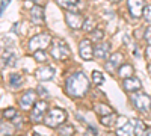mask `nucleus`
I'll return each mask as SVG.
<instances>
[{
  "label": "nucleus",
  "mask_w": 151,
  "mask_h": 136,
  "mask_svg": "<svg viewBox=\"0 0 151 136\" xmlns=\"http://www.w3.org/2000/svg\"><path fill=\"white\" fill-rule=\"evenodd\" d=\"M65 91L70 97L83 98L89 91V79L85 73H74L65 82Z\"/></svg>",
  "instance_id": "1"
},
{
  "label": "nucleus",
  "mask_w": 151,
  "mask_h": 136,
  "mask_svg": "<svg viewBox=\"0 0 151 136\" xmlns=\"http://www.w3.org/2000/svg\"><path fill=\"white\" fill-rule=\"evenodd\" d=\"M67 119V112L64 109H52L50 112L44 117V124L50 129H58L62 126Z\"/></svg>",
  "instance_id": "2"
},
{
  "label": "nucleus",
  "mask_w": 151,
  "mask_h": 136,
  "mask_svg": "<svg viewBox=\"0 0 151 136\" xmlns=\"http://www.w3.org/2000/svg\"><path fill=\"white\" fill-rule=\"evenodd\" d=\"M50 55H52L56 60H65V59L70 58V47L62 40H53L52 48H50Z\"/></svg>",
  "instance_id": "3"
},
{
  "label": "nucleus",
  "mask_w": 151,
  "mask_h": 136,
  "mask_svg": "<svg viewBox=\"0 0 151 136\" xmlns=\"http://www.w3.org/2000/svg\"><path fill=\"white\" fill-rule=\"evenodd\" d=\"M132 103L133 106L142 114H147L151 109V98L144 92H132Z\"/></svg>",
  "instance_id": "4"
},
{
  "label": "nucleus",
  "mask_w": 151,
  "mask_h": 136,
  "mask_svg": "<svg viewBox=\"0 0 151 136\" xmlns=\"http://www.w3.org/2000/svg\"><path fill=\"white\" fill-rule=\"evenodd\" d=\"M52 36L48 33H40L35 35L33 38H30L29 41V50L30 52H36V50H45V48L52 44Z\"/></svg>",
  "instance_id": "5"
},
{
  "label": "nucleus",
  "mask_w": 151,
  "mask_h": 136,
  "mask_svg": "<svg viewBox=\"0 0 151 136\" xmlns=\"http://www.w3.org/2000/svg\"><path fill=\"white\" fill-rule=\"evenodd\" d=\"M48 104L47 101L44 100H40L36 101L32 107V112H30V121L35 122V124H38V122H42L44 121V117H45V110H47Z\"/></svg>",
  "instance_id": "6"
},
{
  "label": "nucleus",
  "mask_w": 151,
  "mask_h": 136,
  "mask_svg": "<svg viewBox=\"0 0 151 136\" xmlns=\"http://www.w3.org/2000/svg\"><path fill=\"white\" fill-rule=\"evenodd\" d=\"M36 98H38V95H36V92L33 89L26 91L20 97V107L23 110H30L33 107V104L36 103Z\"/></svg>",
  "instance_id": "7"
},
{
  "label": "nucleus",
  "mask_w": 151,
  "mask_h": 136,
  "mask_svg": "<svg viewBox=\"0 0 151 136\" xmlns=\"http://www.w3.org/2000/svg\"><path fill=\"white\" fill-rule=\"evenodd\" d=\"M65 21H67V24L71 27V29H82V26H83V21H85V18H83V15H80L79 12H67L65 14Z\"/></svg>",
  "instance_id": "8"
},
{
  "label": "nucleus",
  "mask_w": 151,
  "mask_h": 136,
  "mask_svg": "<svg viewBox=\"0 0 151 136\" xmlns=\"http://www.w3.org/2000/svg\"><path fill=\"white\" fill-rule=\"evenodd\" d=\"M127 6L133 18H139L144 14L145 0H127Z\"/></svg>",
  "instance_id": "9"
},
{
  "label": "nucleus",
  "mask_w": 151,
  "mask_h": 136,
  "mask_svg": "<svg viewBox=\"0 0 151 136\" xmlns=\"http://www.w3.org/2000/svg\"><path fill=\"white\" fill-rule=\"evenodd\" d=\"M79 53L85 60H91L94 58V47L91 40H82L79 42Z\"/></svg>",
  "instance_id": "10"
},
{
  "label": "nucleus",
  "mask_w": 151,
  "mask_h": 136,
  "mask_svg": "<svg viewBox=\"0 0 151 136\" xmlns=\"http://www.w3.org/2000/svg\"><path fill=\"white\" fill-rule=\"evenodd\" d=\"M30 21L36 26H42L44 24V8L41 5H35L30 9Z\"/></svg>",
  "instance_id": "11"
},
{
  "label": "nucleus",
  "mask_w": 151,
  "mask_h": 136,
  "mask_svg": "<svg viewBox=\"0 0 151 136\" xmlns=\"http://www.w3.org/2000/svg\"><path fill=\"white\" fill-rule=\"evenodd\" d=\"M122 86H124V89L127 92H136V91H139L142 88V82L137 79L136 76H132V77L124 79Z\"/></svg>",
  "instance_id": "12"
},
{
  "label": "nucleus",
  "mask_w": 151,
  "mask_h": 136,
  "mask_svg": "<svg viewBox=\"0 0 151 136\" xmlns=\"http://www.w3.org/2000/svg\"><path fill=\"white\" fill-rule=\"evenodd\" d=\"M110 53V42H100L94 47V56L98 59H106Z\"/></svg>",
  "instance_id": "13"
},
{
  "label": "nucleus",
  "mask_w": 151,
  "mask_h": 136,
  "mask_svg": "<svg viewBox=\"0 0 151 136\" xmlns=\"http://www.w3.org/2000/svg\"><path fill=\"white\" fill-rule=\"evenodd\" d=\"M121 62H122V55H121L119 52H116V53L110 55V58H109V60H107V64H106L104 67H106L107 71H115V68H119Z\"/></svg>",
  "instance_id": "14"
},
{
  "label": "nucleus",
  "mask_w": 151,
  "mask_h": 136,
  "mask_svg": "<svg viewBox=\"0 0 151 136\" xmlns=\"http://www.w3.org/2000/svg\"><path fill=\"white\" fill-rule=\"evenodd\" d=\"M35 76L38 80H50L53 77V68L52 67H42L36 71Z\"/></svg>",
  "instance_id": "15"
},
{
  "label": "nucleus",
  "mask_w": 151,
  "mask_h": 136,
  "mask_svg": "<svg viewBox=\"0 0 151 136\" xmlns=\"http://www.w3.org/2000/svg\"><path fill=\"white\" fill-rule=\"evenodd\" d=\"M133 73H134V70H133V65H130V64H121L119 68H118V76L122 80L127 79V77H132Z\"/></svg>",
  "instance_id": "16"
},
{
  "label": "nucleus",
  "mask_w": 151,
  "mask_h": 136,
  "mask_svg": "<svg viewBox=\"0 0 151 136\" xmlns=\"http://www.w3.org/2000/svg\"><path fill=\"white\" fill-rule=\"evenodd\" d=\"M118 135H124V136H130V135H134V121L130 119L129 122H125L124 126L118 127L116 130Z\"/></svg>",
  "instance_id": "17"
},
{
  "label": "nucleus",
  "mask_w": 151,
  "mask_h": 136,
  "mask_svg": "<svg viewBox=\"0 0 151 136\" xmlns=\"http://www.w3.org/2000/svg\"><path fill=\"white\" fill-rule=\"evenodd\" d=\"M94 110H95V114H97V115H100V117H104V115H109V114H112V112H113L110 106L103 104V103H97V104L94 106Z\"/></svg>",
  "instance_id": "18"
},
{
  "label": "nucleus",
  "mask_w": 151,
  "mask_h": 136,
  "mask_svg": "<svg viewBox=\"0 0 151 136\" xmlns=\"http://www.w3.org/2000/svg\"><path fill=\"white\" fill-rule=\"evenodd\" d=\"M118 121V117L115 115V114H109V115H104V117H100V122H101L103 126H106V127H110V126H113L115 122Z\"/></svg>",
  "instance_id": "19"
},
{
  "label": "nucleus",
  "mask_w": 151,
  "mask_h": 136,
  "mask_svg": "<svg viewBox=\"0 0 151 136\" xmlns=\"http://www.w3.org/2000/svg\"><path fill=\"white\" fill-rule=\"evenodd\" d=\"M9 83H11V86L12 88H20V86L23 85V76L21 74H18V73H14V74H11L9 76Z\"/></svg>",
  "instance_id": "20"
},
{
  "label": "nucleus",
  "mask_w": 151,
  "mask_h": 136,
  "mask_svg": "<svg viewBox=\"0 0 151 136\" xmlns=\"http://www.w3.org/2000/svg\"><path fill=\"white\" fill-rule=\"evenodd\" d=\"M95 27H97V23H95L94 18H91V17H89V18H85L83 26H82V29H83L85 32H89V33H91Z\"/></svg>",
  "instance_id": "21"
},
{
  "label": "nucleus",
  "mask_w": 151,
  "mask_h": 136,
  "mask_svg": "<svg viewBox=\"0 0 151 136\" xmlns=\"http://www.w3.org/2000/svg\"><path fill=\"white\" fill-rule=\"evenodd\" d=\"M133 121H134V135H137V136L145 135L147 133V127H145L144 122L141 119H133Z\"/></svg>",
  "instance_id": "22"
},
{
  "label": "nucleus",
  "mask_w": 151,
  "mask_h": 136,
  "mask_svg": "<svg viewBox=\"0 0 151 136\" xmlns=\"http://www.w3.org/2000/svg\"><path fill=\"white\" fill-rule=\"evenodd\" d=\"M56 3L60 8H65V9H73L76 5H79V0H56Z\"/></svg>",
  "instance_id": "23"
},
{
  "label": "nucleus",
  "mask_w": 151,
  "mask_h": 136,
  "mask_svg": "<svg viewBox=\"0 0 151 136\" xmlns=\"http://www.w3.org/2000/svg\"><path fill=\"white\" fill-rule=\"evenodd\" d=\"M58 132H59V135H73L74 133V127L73 126H68V124H62V126H59L58 127Z\"/></svg>",
  "instance_id": "24"
},
{
  "label": "nucleus",
  "mask_w": 151,
  "mask_h": 136,
  "mask_svg": "<svg viewBox=\"0 0 151 136\" xmlns=\"http://www.w3.org/2000/svg\"><path fill=\"white\" fill-rule=\"evenodd\" d=\"M103 36H104V33H103V30L101 29H94L92 32H91V41H101L103 40Z\"/></svg>",
  "instance_id": "25"
},
{
  "label": "nucleus",
  "mask_w": 151,
  "mask_h": 136,
  "mask_svg": "<svg viewBox=\"0 0 151 136\" xmlns=\"http://www.w3.org/2000/svg\"><path fill=\"white\" fill-rule=\"evenodd\" d=\"M3 118H6V119H14L18 114H17V110L14 109V107H9V109H5L3 110Z\"/></svg>",
  "instance_id": "26"
},
{
  "label": "nucleus",
  "mask_w": 151,
  "mask_h": 136,
  "mask_svg": "<svg viewBox=\"0 0 151 136\" xmlns=\"http://www.w3.org/2000/svg\"><path fill=\"white\" fill-rule=\"evenodd\" d=\"M33 58H35L36 62H45V60H47V55H45L44 50H36V52H33Z\"/></svg>",
  "instance_id": "27"
},
{
  "label": "nucleus",
  "mask_w": 151,
  "mask_h": 136,
  "mask_svg": "<svg viewBox=\"0 0 151 136\" xmlns=\"http://www.w3.org/2000/svg\"><path fill=\"white\" fill-rule=\"evenodd\" d=\"M92 82L97 85V86H100L103 82H104V77H103V74L100 73V71H94L92 73Z\"/></svg>",
  "instance_id": "28"
},
{
  "label": "nucleus",
  "mask_w": 151,
  "mask_h": 136,
  "mask_svg": "<svg viewBox=\"0 0 151 136\" xmlns=\"http://www.w3.org/2000/svg\"><path fill=\"white\" fill-rule=\"evenodd\" d=\"M142 17H144L148 23H151V5H148V6L144 8V14H142Z\"/></svg>",
  "instance_id": "29"
},
{
  "label": "nucleus",
  "mask_w": 151,
  "mask_h": 136,
  "mask_svg": "<svg viewBox=\"0 0 151 136\" xmlns=\"http://www.w3.org/2000/svg\"><path fill=\"white\" fill-rule=\"evenodd\" d=\"M145 41H147V42L151 45V26H150V27L145 30Z\"/></svg>",
  "instance_id": "30"
},
{
  "label": "nucleus",
  "mask_w": 151,
  "mask_h": 136,
  "mask_svg": "<svg viewBox=\"0 0 151 136\" xmlns=\"http://www.w3.org/2000/svg\"><path fill=\"white\" fill-rule=\"evenodd\" d=\"M12 122H14V126H15L17 129H20V127H21V118H20L18 115H17L14 119H12Z\"/></svg>",
  "instance_id": "31"
},
{
  "label": "nucleus",
  "mask_w": 151,
  "mask_h": 136,
  "mask_svg": "<svg viewBox=\"0 0 151 136\" xmlns=\"http://www.w3.org/2000/svg\"><path fill=\"white\" fill-rule=\"evenodd\" d=\"M9 2H11V0H3V3H2V6H0V15H2L3 14V11H5V8L9 5Z\"/></svg>",
  "instance_id": "32"
},
{
  "label": "nucleus",
  "mask_w": 151,
  "mask_h": 136,
  "mask_svg": "<svg viewBox=\"0 0 151 136\" xmlns=\"http://www.w3.org/2000/svg\"><path fill=\"white\" fill-rule=\"evenodd\" d=\"M145 56H147L148 60H151V45H150V44H148V47L145 48Z\"/></svg>",
  "instance_id": "33"
},
{
  "label": "nucleus",
  "mask_w": 151,
  "mask_h": 136,
  "mask_svg": "<svg viewBox=\"0 0 151 136\" xmlns=\"http://www.w3.org/2000/svg\"><path fill=\"white\" fill-rule=\"evenodd\" d=\"M27 2H33L35 5H41V6L45 5V0H27Z\"/></svg>",
  "instance_id": "34"
},
{
  "label": "nucleus",
  "mask_w": 151,
  "mask_h": 136,
  "mask_svg": "<svg viewBox=\"0 0 151 136\" xmlns=\"http://www.w3.org/2000/svg\"><path fill=\"white\" fill-rule=\"evenodd\" d=\"M125 121H127V118H118V127H121V126H124L125 124Z\"/></svg>",
  "instance_id": "35"
},
{
  "label": "nucleus",
  "mask_w": 151,
  "mask_h": 136,
  "mask_svg": "<svg viewBox=\"0 0 151 136\" xmlns=\"http://www.w3.org/2000/svg\"><path fill=\"white\" fill-rule=\"evenodd\" d=\"M38 91H40V94H41V95H48V92L42 88V86H40V88H38Z\"/></svg>",
  "instance_id": "36"
},
{
  "label": "nucleus",
  "mask_w": 151,
  "mask_h": 136,
  "mask_svg": "<svg viewBox=\"0 0 151 136\" xmlns=\"http://www.w3.org/2000/svg\"><path fill=\"white\" fill-rule=\"evenodd\" d=\"M110 2H119V0H110Z\"/></svg>",
  "instance_id": "37"
},
{
  "label": "nucleus",
  "mask_w": 151,
  "mask_h": 136,
  "mask_svg": "<svg viewBox=\"0 0 151 136\" xmlns=\"http://www.w3.org/2000/svg\"><path fill=\"white\" fill-rule=\"evenodd\" d=\"M2 117H3V115H2ZM2 117H0V119H2Z\"/></svg>",
  "instance_id": "38"
}]
</instances>
